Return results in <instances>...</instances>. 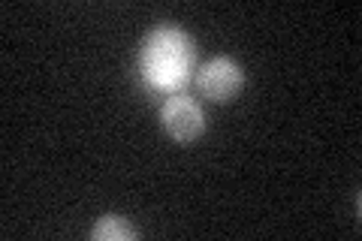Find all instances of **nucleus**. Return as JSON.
I'll return each mask as SVG.
<instances>
[{
	"mask_svg": "<svg viewBox=\"0 0 362 241\" xmlns=\"http://www.w3.org/2000/svg\"><path fill=\"white\" fill-rule=\"evenodd\" d=\"M194 40L185 30L175 25H157L142 40L139 54H136L142 85L148 90H160V94H178V88L185 85L190 66H194Z\"/></svg>",
	"mask_w": 362,
	"mask_h": 241,
	"instance_id": "f257e3e1",
	"label": "nucleus"
},
{
	"mask_svg": "<svg viewBox=\"0 0 362 241\" xmlns=\"http://www.w3.org/2000/svg\"><path fill=\"white\" fill-rule=\"evenodd\" d=\"M160 127L163 133L169 136V139H175L181 145H187V142H197L202 133H206L209 127V121H206V112H202V106L194 100V97H187V94H169L163 100V106H160Z\"/></svg>",
	"mask_w": 362,
	"mask_h": 241,
	"instance_id": "f03ea898",
	"label": "nucleus"
},
{
	"mask_svg": "<svg viewBox=\"0 0 362 241\" xmlns=\"http://www.w3.org/2000/svg\"><path fill=\"white\" fill-rule=\"evenodd\" d=\"M197 88L209 102H230L239 97V90L245 88V70L233 57L214 54L199 66Z\"/></svg>",
	"mask_w": 362,
	"mask_h": 241,
	"instance_id": "7ed1b4c3",
	"label": "nucleus"
},
{
	"mask_svg": "<svg viewBox=\"0 0 362 241\" xmlns=\"http://www.w3.org/2000/svg\"><path fill=\"white\" fill-rule=\"evenodd\" d=\"M139 235L142 233L124 214H100L94 229H90L94 241H136Z\"/></svg>",
	"mask_w": 362,
	"mask_h": 241,
	"instance_id": "20e7f679",
	"label": "nucleus"
}]
</instances>
